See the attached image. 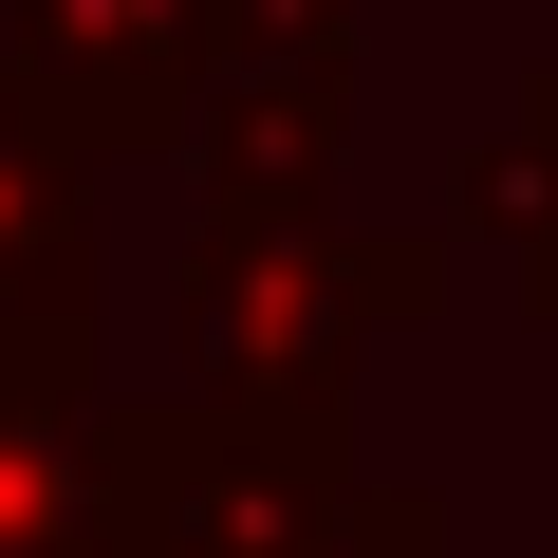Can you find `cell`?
Returning <instances> with one entry per match:
<instances>
[{
    "label": "cell",
    "mask_w": 558,
    "mask_h": 558,
    "mask_svg": "<svg viewBox=\"0 0 558 558\" xmlns=\"http://www.w3.org/2000/svg\"><path fill=\"white\" fill-rule=\"evenodd\" d=\"M447 317V223H354V205H205L168 260L186 391L223 410H354L373 336Z\"/></svg>",
    "instance_id": "obj_1"
},
{
    "label": "cell",
    "mask_w": 558,
    "mask_h": 558,
    "mask_svg": "<svg viewBox=\"0 0 558 558\" xmlns=\"http://www.w3.org/2000/svg\"><path fill=\"white\" fill-rule=\"evenodd\" d=\"M168 57H186V0H0V75L94 168H168Z\"/></svg>",
    "instance_id": "obj_5"
},
{
    "label": "cell",
    "mask_w": 558,
    "mask_h": 558,
    "mask_svg": "<svg viewBox=\"0 0 558 558\" xmlns=\"http://www.w3.org/2000/svg\"><path fill=\"white\" fill-rule=\"evenodd\" d=\"M94 447H112L131 558H354L410 502V484L354 465L336 410H223V391H112L94 373Z\"/></svg>",
    "instance_id": "obj_2"
},
{
    "label": "cell",
    "mask_w": 558,
    "mask_h": 558,
    "mask_svg": "<svg viewBox=\"0 0 558 558\" xmlns=\"http://www.w3.org/2000/svg\"><path fill=\"white\" fill-rule=\"evenodd\" d=\"M0 558H131L112 539V447L75 373H0Z\"/></svg>",
    "instance_id": "obj_6"
},
{
    "label": "cell",
    "mask_w": 558,
    "mask_h": 558,
    "mask_svg": "<svg viewBox=\"0 0 558 558\" xmlns=\"http://www.w3.org/2000/svg\"><path fill=\"white\" fill-rule=\"evenodd\" d=\"M354 20L373 0H186L168 168H205V205H336V168H354Z\"/></svg>",
    "instance_id": "obj_3"
},
{
    "label": "cell",
    "mask_w": 558,
    "mask_h": 558,
    "mask_svg": "<svg viewBox=\"0 0 558 558\" xmlns=\"http://www.w3.org/2000/svg\"><path fill=\"white\" fill-rule=\"evenodd\" d=\"M447 260H502L521 317H558V57L521 75V112L465 131V168H447Z\"/></svg>",
    "instance_id": "obj_7"
},
{
    "label": "cell",
    "mask_w": 558,
    "mask_h": 558,
    "mask_svg": "<svg viewBox=\"0 0 558 558\" xmlns=\"http://www.w3.org/2000/svg\"><path fill=\"white\" fill-rule=\"evenodd\" d=\"M354 558H465V539H447V502H428V484H410V502H391V521H373V539H354Z\"/></svg>",
    "instance_id": "obj_8"
},
{
    "label": "cell",
    "mask_w": 558,
    "mask_h": 558,
    "mask_svg": "<svg viewBox=\"0 0 558 558\" xmlns=\"http://www.w3.org/2000/svg\"><path fill=\"white\" fill-rule=\"evenodd\" d=\"M112 336V242H94V149L0 75V373H75Z\"/></svg>",
    "instance_id": "obj_4"
}]
</instances>
